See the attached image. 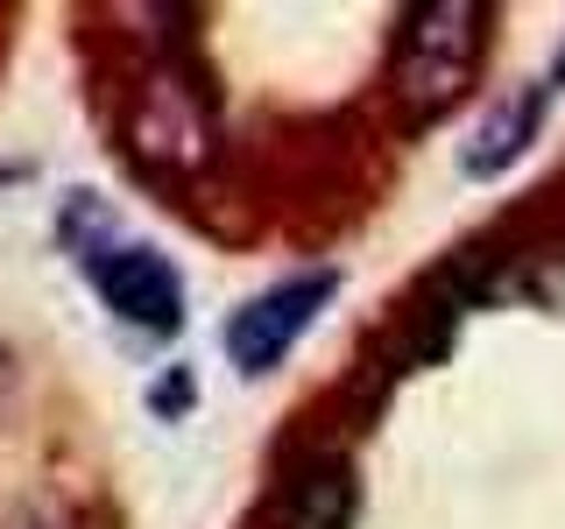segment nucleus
<instances>
[{"mask_svg": "<svg viewBox=\"0 0 565 529\" xmlns=\"http://www.w3.org/2000/svg\"><path fill=\"white\" fill-rule=\"evenodd\" d=\"M488 50V8L481 0H431V8H411L396 29V57H388V93L411 114V128L452 114L467 99L473 71H481Z\"/></svg>", "mask_w": 565, "mask_h": 529, "instance_id": "nucleus-1", "label": "nucleus"}, {"mask_svg": "<svg viewBox=\"0 0 565 529\" xmlns=\"http://www.w3.org/2000/svg\"><path fill=\"white\" fill-rule=\"evenodd\" d=\"M85 282L99 290V304L120 317V325L135 332H156V339H170L177 325H184V269L163 255V247L149 240H93L78 255Z\"/></svg>", "mask_w": 565, "mask_h": 529, "instance_id": "nucleus-2", "label": "nucleus"}, {"mask_svg": "<svg viewBox=\"0 0 565 529\" xmlns=\"http://www.w3.org/2000/svg\"><path fill=\"white\" fill-rule=\"evenodd\" d=\"M544 85H552V93H565V50H558V64H552V78H544Z\"/></svg>", "mask_w": 565, "mask_h": 529, "instance_id": "nucleus-9", "label": "nucleus"}, {"mask_svg": "<svg viewBox=\"0 0 565 529\" xmlns=\"http://www.w3.org/2000/svg\"><path fill=\"white\" fill-rule=\"evenodd\" d=\"M0 529H99L93 516H78L71 501H29V508H14Z\"/></svg>", "mask_w": 565, "mask_h": 529, "instance_id": "nucleus-7", "label": "nucleus"}, {"mask_svg": "<svg viewBox=\"0 0 565 529\" xmlns=\"http://www.w3.org/2000/svg\"><path fill=\"white\" fill-rule=\"evenodd\" d=\"M332 296H340V276H332V269H297V276L269 282V290H255L234 317H226V332H220L226 360H234L241 375H276L282 353L318 325V311H326Z\"/></svg>", "mask_w": 565, "mask_h": 529, "instance_id": "nucleus-3", "label": "nucleus"}, {"mask_svg": "<svg viewBox=\"0 0 565 529\" xmlns=\"http://www.w3.org/2000/svg\"><path fill=\"white\" fill-rule=\"evenodd\" d=\"M135 149L163 155V163H191V155L205 149V93H191L177 71L149 78L141 114H135Z\"/></svg>", "mask_w": 565, "mask_h": 529, "instance_id": "nucleus-5", "label": "nucleus"}, {"mask_svg": "<svg viewBox=\"0 0 565 529\" xmlns=\"http://www.w3.org/2000/svg\"><path fill=\"white\" fill-rule=\"evenodd\" d=\"M544 106H552V85H530V93H509L481 128L467 134V149H459V170L473 176V184H488V176H502L516 155L530 149V134H537Z\"/></svg>", "mask_w": 565, "mask_h": 529, "instance_id": "nucleus-6", "label": "nucleus"}, {"mask_svg": "<svg viewBox=\"0 0 565 529\" xmlns=\"http://www.w3.org/2000/svg\"><path fill=\"white\" fill-rule=\"evenodd\" d=\"M149 402H156V410H184V402H191V381L177 375V381H163V388H156Z\"/></svg>", "mask_w": 565, "mask_h": 529, "instance_id": "nucleus-8", "label": "nucleus"}, {"mask_svg": "<svg viewBox=\"0 0 565 529\" xmlns=\"http://www.w3.org/2000/svg\"><path fill=\"white\" fill-rule=\"evenodd\" d=\"M361 508V481L340 445H311L276 473V487L262 494L255 529H353Z\"/></svg>", "mask_w": 565, "mask_h": 529, "instance_id": "nucleus-4", "label": "nucleus"}]
</instances>
